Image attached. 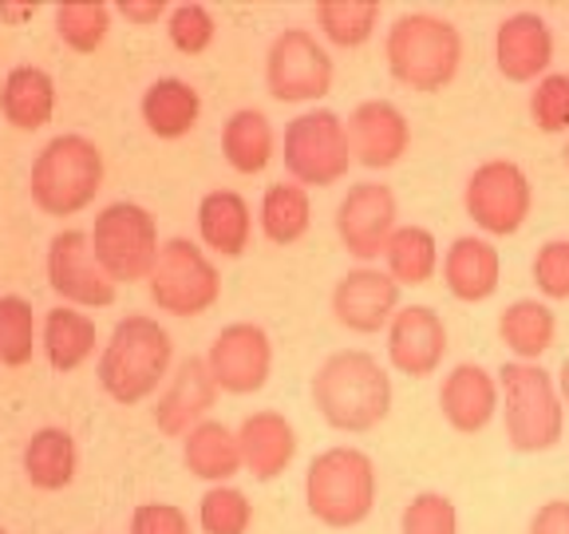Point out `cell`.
<instances>
[{"instance_id":"cell-1","label":"cell","mask_w":569,"mask_h":534,"mask_svg":"<svg viewBox=\"0 0 569 534\" xmlns=\"http://www.w3.org/2000/svg\"><path fill=\"white\" fill-rule=\"evenodd\" d=\"M312 404L337 432H372L391 412V376L365 348H340L312 376Z\"/></svg>"},{"instance_id":"cell-2","label":"cell","mask_w":569,"mask_h":534,"mask_svg":"<svg viewBox=\"0 0 569 534\" xmlns=\"http://www.w3.org/2000/svg\"><path fill=\"white\" fill-rule=\"evenodd\" d=\"M388 71L411 91H443L462 68V36L447 17L436 12H408L383 36Z\"/></svg>"},{"instance_id":"cell-3","label":"cell","mask_w":569,"mask_h":534,"mask_svg":"<svg viewBox=\"0 0 569 534\" xmlns=\"http://www.w3.org/2000/svg\"><path fill=\"white\" fill-rule=\"evenodd\" d=\"M170 356H174V340L154 317H123L111 333V340L99 353V384L116 404H139L170 373Z\"/></svg>"},{"instance_id":"cell-4","label":"cell","mask_w":569,"mask_h":534,"mask_svg":"<svg viewBox=\"0 0 569 534\" xmlns=\"http://www.w3.org/2000/svg\"><path fill=\"white\" fill-rule=\"evenodd\" d=\"M498 408L507 419V444L522 455L550 452L561 444L566 432V404L558 396V384L542 365L507 360L498 368Z\"/></svg>"},{"instance_id":"cell-5","label":"cell","mask_w":569,"mask_h":534,"mask_svg":"<svg viewBox=\"0 0 569 534\" xmlns=\"http://www.w3.org/2000/svg\"><path fill=\"white\" fill-rule=\"evenodd\" d=\"M305 503L332 531L360 526L376 507V463L360 447H329L305 472Z\"/></svg>"},{"instance_id":"cell-6","label":"cell","mask_w":569,"mask_h":534,"mask_svg":"<svg viewBox=\"0 0 569 534\" xmlns=\"http://www.w3.org/2000/svg\"><path fill=\"white\" fill-rule=\"evenodd\" d=\"M32 202L52 218H68L96 202L103 187V151L88 135H56L32 162Z\"/></svg>"},{"instance_id":"cell-7","label":"cell","mask_w":569,"mask_h":534,"mask_svg":"<svg viewBox=\"0 0 569 534\" xmlns=\"http://www.w3.org/2000/svg\"><path fill=\"white\" fill-rule=\"evenodd\" d=\"M88 241L91 258L116 285L151 277L159 258V226H154V214L142 210L139 202H111L107 210H99Z\"/></svg>"},{"instance_id":"cell-8","label":"cell","mask_w":569,"mask_h":534,"mask_svg":"<svg viewBox=\"0 0 569 534\" xmlns=\"http://www.w3.org/2000/svg\"><path fill=\"white\" fill-rule=\"evenodd\" d=\"M147 281H151V301L170 317H198V313L213 309V301L222 297L218 266L190 238L162 241Z\"/></svg>"},{"instance_id":"cell-9","label":"cell","mask_w":569,"mask_h":534,"mask_svg":"<svg viewBox=\"0 0 569 534\" xmlns=\"http://www.w3.org/2000/svg\"><path fill=\"white\" fill-rule=\"evenodd\" d=\"M352 167L345 119L337 111H305L284 127V170L293 175L297 187H332Z\"/></svg>"},{"instance_id":"cell-10","label":"cell","mask_w":569,"mask_h":534,"mask_svg":"<svg viewBox=\"0 0 569 534\" xmlns=\"http://www.w3.org/2000/svg\"><path fill=\"white\" fill-rule=\"evenodd\" d=\"M467 218L490 238H510L526 226L533 210V187L515 159H487L471 170L462 187Z\"/></svg>"},{"instance_id":"cell-11","label":"cell","mask_w":569,"mask_h":534,"mask_svg":"<svg viewBox=\"0 0 569 534\" xmlns=\"http://www.w3.org/2000/svg\"><path fill=\"white\" fill-rule=\"evenodd\" d=\"M332 56L305 28H284L266 52V88L281 103H312L332 91Z\"/></svg>"},{"instance_id":"cell-12","label":"cell","mask_w":569,"mask_h":534,"mask_svg":"<svg viewBox=\"0 0 569 534\" xmlns=\"http://www.w3.org/2000/svg\"><path fill=\"white\" fill-rule=\"evenodd\" d=\"M206 368H210L218 392H230V396L261 392L273 373V340L253 320H233L213 337Z\"/></svg>"},{"instance_id":"cell-13","label":"cell","mask_w":569,"mask_h":534,"mask_svg":"<svg viewBox=\"0 0 569 534\" xmlns=\"http://www.w3.org/2000/svg\"><path fill=\"white\" fill-rule=\"evenodd\" d=\"M48 285L63 297V305L103 309L116 301V281L91 258V241L83 230H63L48 241Z\"/></svg>"},{"instance_id":"cell-14","label":"cell","mask_w":569,"mask_h":534,"mask_svg":"<svg viewBox=\"0 0 569 534\" xmlns=\"http://www.w3.org/2000/svg\"><path fill=\"white\" fill-rule=\"evenodd\" d=\"M396 195L383 182H356L337 206V234L345 249L360 261H376L396 230Z\"/></svg>"},{"instance_id":"cell-15","label":"cell","mask_w":569,"mask_h":534,"mask_svg":"<svg viewBox=\"0 0 569 534\" xmlns=\"http://www.w3.org/2000/svg\"><path fill=\"white\" fill-rule=\"evenodd\" d=\"M447 356V325L431 305H400L388 320V360L396 373L423 380Z\"/></svg>"},{"instance_id":"cell-16","label":"cell","mask_w":569,"mask_h":534,"mask_svg":"<svg viewBox=\"0 0 569 534\" xmlns=\"http://www.w3.org/2000/svg\"><path fill=\"white\" fill-rule=\"evenodd\" d=\"M352 159L372 170H388L408 155L411 147V123L391 99H365L345 123Z\"/></svg>"},{"instance_id":"cell-17","label":"cell","mask_w":569,"mask_h":534,"mask_svg":"<svg viewBox=\"0 0 569 534\" xmlns=\"http://www.w3.org/2000/svg\"><path fill=\"white\" fill-rule=\"evenodd\" d=\"M400 309V285L391 281L383 269L360 266L348 269L332 289V317L348 333H380Z\"/></svg>"},{"instance_id":"cell-18","label":"cell","mask_w":569,"mask_h":534,"mask_svg":"<svg viewBox=\"0 0 569 534\" xmlns=\"http://www.w3.org/2000/svg\"><path fill=\"white\" fill-rule=\"evenodd\" d=\"M495 63L510 83H538L550 76L553 32L538 12H510L495 28Z\"/></svg>"},{"instance_id":"cell-19","label":"cell","mask_w":569,"mask_h":534,"mask_svg":"<svg viewBox=\"0 0 569 534\" xmlns=\"http://www.w3.org/2000/svg\"><path fill=\"white\" fill-rule=\"evenodd\" d=\"M213 400H218V384L206 368V356H187L154 404V424L162 436H187L190 427L202 424Z\"/></svg>"},{"instance_id":"cell-20","label":"cell","mask_w":569,"mask_h":534,"mask_svg":"<svg viewBox=\"0 0 569 534\" xmlns=\"http://www.w3.org/2000/svg\"><path fill=\"white\" fill-rule=\"evenodd\" d=\"M439 408L459 436H479L498 416V380L482 365H455L439 388Z\"/></svg>"},{"instance_id":"cell-21","label":"cell","mask_w":569,"mask_h":534,"mask_svg":"<svg viewBox=\"0 0 569 534\" xmlns=\"http://www.w3.org/2000/svg\"><path fill=\"white\" fill-rule=\"evenodd\" d=\"M238 436V452H241V467H246L253 479L269 483L293 463L297 455V432L293 424L281 416V412L266 408L246 416V424L233 432Z\"/></svg>"},{"instance_id":"cell-22","label":"cell","mask_w":569,"mask_h":534,"mask_svg":"<svg viewBox=\"0 0 569 534\" xmlns=\"http://www.w3.org/2000/svg\"><path fill=\"white\" fill-rule=\"evenodd\" d=\"M443 281L455 301H490L498 294V281H502V258H498V249L487 238L462 234L443 254Z\"/></svg>"},{"instance_id":"cell-23","label":"cell","mask_w":569,"mask_h":534,"mask_svg":"<svg viewBox=\"0 0 569 534\" xmlns=\"http://www.w3.org/2000/svg\"><path fill=\"white\" fill-rule=\"evenodd\" d=\"M198 234H202V241L213 254L241 258L249 246V234H253L249 202L238 190H210V195L198 202Z\"/></svg>"},{"instance_id":"cell-24","label":"cell","mask_w":569,"mask_h":534,"mask_svg":"<svg viewBox=\"0 0 569 534\" xmlns=\"http://www.w3.org/2000/svg\"><path fill=\"white\" fill-rule=\"evenodd\" d=\"M498 337L522 365H538V356L550 353L558 340V317L538 297H518L498 317Z\"/></svg>"},{"instance_id":"cell-25","label":"cell","mask_w":569,"mask_h":534,"mask_svg":"<svg viewBox=\"0 0 569 534\" xmlns=\"http://www.w3.org/2000/svg\"><path fill=\"white\" fill-rule=\"evenodd\" d=\"M202 116V99L190 88L187 80L167 76V80H154L151 88L142 91V119H147V131L159 135V139H182L198 127Z\"/></svg>"},{"instance_id":"cell-26","label":"cell","mask_w":569,"mask_h":534,"mask_svg":"<svg viewBox=\"0 0 569 534\" xmlns=\"http://www.w3.org/2000/svg\"><path fill=\"white\" fill-rule=\"evenodd\" d=\"M182 463L187 472L198 475L206 483H226L241 472V452H238V436L230 427L218 424V419H202L198 427L187 432V444H182Z\"/></svg>"},{"instance_id":"cell-27","label":"cell","mask_w":569,"mask_h":534,"mask_svg":"<svg viewBox=\"0 0 569 534\" xmlns=\"http://www.w3.org/2000/svg\"><path fill=\"white\" fill-rule=\"evenodd\" d=\"M56 83L44 68H12L0 88V111L17 131H40L52 119Z\"/></svg>"},{"instance_id":"cell-28","label":"cell","mask_w":569,"mask_h":534,"mask_svg":"<svg viewBox=\"0 0 569 534\" xmlns=\"http://www.w3.org/2000/svg\"><path fill=\"white\" fill-rule=\"evenodd\" d=\"M380 258L396 285H427L439 269V241L423 226H396Z\"/></svg>"},{"instance_id":"cell-29","label":"cell","mask_w":569,"mask_h":534,"mask_svg":"<svg viewBox=\"0 0 569 534\" xmlns=\"http://www.w3.org/2000/svg\"><path fill=\"white\" fill-rule=\"evenodd\" d=\"M222 155L238 175H258L273 159V123L253 107H241L222 127Z\"/></svg>"},{"instance_id":"cell-30","label":"cell","mask_w":569,"mask_h":534,"mask_svg":"<svg viewBox=\"0 0 569 534\" xmlns=\"http://www.w3.org/2000/svg\"><path fill=\"white\" fill-rule=\"evenodd\" d=\"M44 353L56 373H76L96 353V320L71 305L52 309L44 317Z\"/></svg>"},{"instance_id":"cell-31","label":"cell","mask_w":569,"mask_h":534,"mask_svg":"<svg viewBox=\"0 0 569 534\" xmlns=\"http://www.w3.org/2000/svg\"><path fill=\"white\" fill-rule=\"evenodd\" d=\"M258 218H261V234H266L273 246H293L312 226L309 190L297 187V182H273V187L261 195Z\"/></svg>"},{"instance_id":"cell-32","label":"cell","mask_w":569,"mask_h":534,"mask_svg":"<svg viewBox=\"0 0 569 534\" xmlns=\"http://www.w3.org/2000/svg\"><path fill=\"white\" fill-rule=\"evenodd\" d=\"M24 475L40 491L68 487L76 475V439L63 427H40L24 447Z\"/></svg>"},{"instance_id":"cell-33","label":"cell","mask_w":569,"mask_h":534,"mask_svg":"<svg viewBox=\"0 0 569 534\" xmlns=\"http://www.w3.org/2000/svg\"><path fill=\"white\" fill-rule=\"evenodd\" d=\"M380 0H320L317 28L337 48H360L376 36Z\"/></svg>"},{"instance_id":"cell-34","label":"cell","mask_w":569,"mask_h":534,"mask_svg":"<svg viewBox=\"0 0 569 534\" xmlns=\"http://www.w3.org/2000/svg\"><path fill=\"white\" fill-rule=\"evenodd\" d=\"M56 32L76 52H96L111 32V9L99 0H68L56 9Z\"/></svg>"},{"instance_id":"cell-35","label":"cell","mask_w":569,"mask_h":534,"mask_svg":"<svg viewBox=\"0 0 569 534\" xmlns=\"http://www.w3.org/2000/svg\"><path fill=\"white\" fill-rule=\"evenodd\" d=\"M36 348V313L32 301L9 294L0 297V365L20 368L32 360Z\"/></svg>"},{"instance_id":"cell-36","label":"cell","mask_w":569,"mask_h":534,"mask_svg":"<svg viewBox=\"0 0 569 534\" xmlns=\"http://www.w3.org/2000/svg\"><path fill=\"white\" fill-rule=\"evenodd\" d=\"M198 523H202L206 534H246L249 523H253V503L246 498V491L218 483L198 503Z\"/></svg>"},{"instance_id":"cell-37","label":"cell","mask_w":569,"mask_h":534,"mask_svg":"<svg viewBox=\"0 0 569 534\" xmlns=\"http://www.w3.org/2000/svg\"><path fill=\"white\" fill-rule=\"evenodd\" d=\"M530 119L546 135H569V71H550L530 91Z\"/></svg>"},{"instance_id":"cell-38","label":"cell","mask_w":569,"mask_h":534,"mask_svg":"<svg viewBox=\"0 0 569 534\" xmlns=\"http://www.w3.org/2000/svg\"><path fill=\"white\" fill-rule=\"evenodd\" d=\"M403 534H459V511H455L451 495L443 491H423L403 507L400 515Z\"/></svg>"},{"instance_id":"cell-39","label":"cell","mask_w":569,"mask_h":534,"mask_svg":"<svg viewBox=\"0 0 569 534\" xmlns=\"http://www.w3.org/2000/svg\"><path fill=\"white\" fill-rule=\"evenodd\" d=\"M167 32H170V44H174L178 52L198 56L213 44L218 24H213V17H210L206 4H174L170 17H167Z\"/></svg>"},{"instance_id":"cell-40","label":"cell","mask_w":569,"mask_h":534,"mask_svg":"<svg viewBox=\"0 0 569 534\" xmlns=\"http://www.w3.org/2000/svg\"><path fill=\"white\" fill-rule=\"evenodd\" d=\"M530 274L546 301H569V238H550L538 246Z\"/></svg>"},{"instance_id":"cell-41","label":"cell","mask_w":569,"mask_h":534,"mask_svg":"<svg viewBox=\"0 0 569 534\" xmlns=\"http://www.w3.org/2000/svg\"><path fill=\"white\" fill-rule=\"evenodd\" d=\"M131 534H190V518L174 503H139L131 515Z\"/></svg>"},{"instance_id":"cell-42","label":"cell","mask_w":569,"mask_h":534,"mask_svg":"<svg viewBox=\"0 0 569 534\" xmlns=\"http://www.w3.org/2000/svg\"><path fill=\"white\" fill-rule=\"evenodd\" d=\"M530 534H569V498H550L533 511Z\"/></svg>"},{"instance_id":"cell-43","label":"cell","mask_w":569,"mask_h":534,"mask_svg":"<svg viewBox=\"0 0 569 534\" xmlns=\"http://www.w3.org/2000/svg\"><path fill=\"white\" fill-rule=\"evenodd\" d=\"M119 12H123L131 24H159L167 4H162V0H119Z\"/></svg>"},{"instance_id":"cell-44","label":"cell","mask_w":569,"mask_h":534,"mask_svg":"<svg viewBox=\"0 0 569 534\" xmlns=\"http://www.w3.org/2000/svg\"><path fill=\"white\" fill-rule=\"evenodd\" d=\"M36 12V4H0V17L9 20V24H20Z\"/></svg>"},{"instance_id":"cell-45","label":"cell","mask_w":569,"mask_h":534,"mask_svg":"<svg viewBox=\"0 0 569 534\" xmlns=\"http://www.w3.org/2000/svg\"><path fill=\"white\" fill-rule=\"evenodd\" d=\"M553 384H558V396H561V404H569V360L558 368V376H553Z\"/></svg>"},{"instance_id":"cell-46","label":"cell","mask_w":569,"mask_h":534,"mask_svg":"<svg viewBox=\"0 0 569 534\" xmlns=\"http://www.w3.org/2000/svg\"><path fill=\"white\" fill-rule=\"evenodd\" d=\"M566 167H569V147H566Z\"/></svg>"},{"instance_id":"cell-47","label":"cell","mask_w":569,"mask_h":534,"mask_svg":"<svg viewBox=\"0 0 569 534\" xmlns=\"http://www.w3.org/2000/svg\"><path fill=\"white\" fill-rule=\"evenodd\" d=\"M0 534H4V531H0Z\"/></svg>"}]
</instances>
